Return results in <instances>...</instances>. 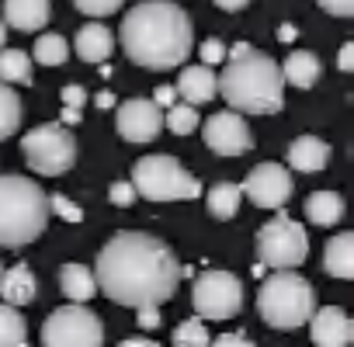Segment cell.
<instances>
[{"label":"cell","instance_id":"cell-27","mask_svg":"<svg viewBox=\"0 0 354 347\" xmlns=\"http://www.w3.org/2000/svg\"><path fill=\"white\" fill-rule=\"evenodd\" d=\"M0 347H28V330L18 309L0 302Z\"/></svg>","mask_w":354,"mask_h":347},{"label":"cell","instance_id":"cell-33","mask_svg":"<svg viewBox=\"0 0 354 347\" xmlns=\"http://www.w3.org/2000/svg\"><path fill=\"white\" fill-rule=\"evenodd\" d=\"M108 198H111V205L125 209V205H132V202H136V188H132L129 181H115V185H111V191H108Z\"/></svg>","mask_w":354,"mask_h":347},{"label":"cell","instance_id":"cell-38","mask_svg":"<svg viewBox=\"0 0 354 347\" xmlns=\"http://www.w3.org/2000/svg\"><path fill=\"white\" fill-rule=\"evenodd\" d=\"M149 101H153V104H156L160 111H167L170 104H177V91H174V87H156Z\"/></svg>","mask_w":354,"mask_h":347},{"label":"cell","instance_id":"cell-46","mask_svg":"<svg viewBox=\"0 0 354 347\" xmlns=\"http://www.w3.org/2000/svg\"><path fill=\"white\" fill-rule=\"evenodd\" d=\"M0 274H4V264H0Z\"/></svg>","mask_w":354,"mask_h":347},{"label":"cell","instance_id":"cell-45","mask_svg":"<svg viewBox=\"0 0 354 347\" xmlns=\"http://www.w3.org/2000/svg\"><path fill=\"white\" fill-rule=\"evenodd\" d=\"M4 42H8V25L0 21V49H4Z\"/></svg>","mask_w":354,"mask_h":347},{"label":"cell","instance_id":"cell-16","mask_svg":"<svg viewBox=\"0 0 354 347\" xmlns=\"http://www.w3.org/2000/svg\"><path fill=\"white\" fill-rule=\"evenodd\" d=\"M177 97H185V104L198 108V104H209L216 97V73L212 66H188L181 70V77H177Z\"/></svg>","mask_w":354,"mask_h":347},{"label":"cell","instance_id":"cell-41","mask_svg":"<svg viewBox=\"0 0 354 347\" xmlns=\"http://www.w3.org/2000/svg\"><path fill=\"white\" fill-rule=\"evenodd\" d=\"M118 347H160V344L149 340V337H129V340H122Z\"/></svg>","mask_w":354,"mask_h":347},{"label":"cell","instance_id":"cell-19","mask_svg":"<svg viewBox=\"0 0 354 347\" xmlns=\"http://www.w3.org/2000/svg\"><path fill=\"white\" fill-rule=\"evenodd\" d=\"M49 21V0H4V25L18 32H39Z\"/></svg>","mask_w":354,"mask_h":347},{"label":"cell","instance_id":"cell-37","mask_svg":"<svg viewBox=\"0 0 354 347\" xmlns=\"http://www.w3.org/2000/svg\"><path fill=\"white\" fill-rule=\"evenodd\" d=\"M139 312V326L142 330H156L163 319H160V306H142V309H136Z\"/></svg>","mask_w":354,"mask_h":347},{"label":"cell","instance_id":"cell-8","mask_svg":"<svg viewBox=\"0 0 354 347\" xmlns=\"http://www.w3.org/2000/svg\"><path fill=\"white\" fill-rule=\"evenodd\" d=\"M21 153L28 167L42 178H59L77 163V139L66 125H35L32 132L21 135Z\"/></svg>","mask_w":354,"mask_h":347},{"label":"cell","instance_id":"cell-44","mask_svg":"<svg viewBox=\"0 0 354 347\" xmlns=\"http://www.w3.org/2000/svg\"><path fill=\"white\" fill-rule=\"evenodd\" d=\"M281 39H285V42H292V39H295V28H288V25H285V28H281Z\"/></svg>","mask_w":354,"mask_h":347},{"label":"cell","instance_id":"cell-26","mask_svg":"<svg viewBox=\"0 0 354 347\" xmlns=\"http://www.w3.org/2000/svg\"><path fill=\"white\" fill-rule=\"evenodd\" d=\"M240 198H243V191H240V185H216L212 191H209V216L212 219H233L236 216V209H240Z\"/></svg>","mask_w":354,"mask_h":347},{"label":"cell","instance_id":"cell-15","mask_svg":"<svg viewBox=\"0 0 354 347\" xmlns=\"http://www.w3.org/2000/svg\"><path fill=\"white\" fill-rule=\"evenodd\" d=\"M35 292H39V281H35L28 264H15V268H8L4 274H0V299H4V306H11V309L32 306Z\"/></svg>","mask_w":354,"mask_h":347},{"label":"cell","instance_id":"cell-1","mask_svg":"<svg viewBox=\"0 0 354 347\" xmlns=\"http://www.w3.org/2000/svg\"><path fill=\"white\" fill-rule=\"evenodd\" d=\"M94 264H97L94 268L97 288L111 302L129 309L170 302L185 274L174 250L149 233H115L101 247Z\"/></svg>","mask_w":354,"mask_h":347},{"label":"cell","instance_id":"cell-11","mask_svg":"<svg viewBox=\"0 0 354 347\" xmlns=\"http://www.w3.org/2000/svg\"><path fill=\"white\" fill-rule=\"evenodd\" d=\"M292 188H295L292 174L281 163H257L243 178V185H240V191L257 209H268V212H281V205L292 198Z\"/></svg>","mask_w":354,"mask_h":347},{"label":"cell","instance_id":"cell-4","mask_svg":"<svg viewBox=\"0 0 354 347\" xmlns=\"http://www.w3.org/2000/svg\"><path fill=\"white\" fill-rule=\"evenodd\" d=\"M49 219L46 191L18 174H0V247H28Z\"/></svg>","mask_w":354,"mask_h":347},{"label":"cell","instance_id":"cell-22","mask_svg":"<svg viewBox=\"0 0 354 347\" xmlns=\"http://www.w3.org/2000/svg\"><path fill=\"white\" fill-rule=\"evenodd\" d=\"M59 288H63V295H66L70 302H77V306H87V302L97 295L94 271L84 268V264H77V261L63 264V271H59Z\"/></svg>","mask_w":354,"mask_h":347},{"label":"cell","instance_id":"cell-20","mask_svg":"<svg viewBox=\"0 0 354 347\" xmlns=\"http://www.w3.org/2000/svg\"><path fill=\"white\" fill-rule=\"evenodd\" d=\"M323 271L347 281L354 278V233H337L326 240V250H323Z\"/></svg>","mask_w":354,"mask_h":347},{"label":"cell","instance_id":"cell-18","mask_svg":"<svg viewBox=\"0 0 354 347\" xmlns=\"http://www.w3.org/2000/svg\"><path fill=\"white\" fill-rule=\"evenodd\" d=\"M330 163V146L319 135H299L288 146V167L299 174H316Z\"/></svg>","mask_w":354,"mask_h":347},{"label":"cell","instance_id":"cell-21","mask_svg":"<svg viewBox=\"0 0 354 347\" xmlns=\"http://www.w3.org/2000/svg\"><path fill=\"white\" fill-rule=\"evenodd\" d=\"M281 70V80L285 84H292V87H299V91H309L316 80H319V56L316 53H306V49H295V53H288V59L278 66Z\"/></svg>","mask_w":354,"mask_h":347},{"label":"cell","instance_id":"cell-23","mask_svg":"<svg viewBox=\"0 0 354 347\" xmlns=\"http://www.w3.org/2000/svg\"><path fill=\"white\" fill-rule=\"evenodd\" d=\"M306 219L313 226H337L344 219V198L337 191H316L306 198Z\"/></svg>","mask_w":354,"mask_h":347},{"label":"cell","instance_id":"cell-43","mask_svg":"<svg viewBox=\"0 0 354 347\" xmlns=\"http://www.w3.org/2000/svg\"><path fill=\"white\" fill-rule=\"evenodd\" d=\"M94 104H97V108H115V94H111V91H101V94L94 97Z\"/></svg>","mask_w":354,"mask_h":347},{"label":"cell","instance_id":"cell-3","mask_svg":"<svg viewBox=\"0 0 354 347\" xmlns=\"http://www.w3.org/2000/svg\"><path fill=\"white\" fill-rule=\"evenodd\" d=\"M216 91L236 115H274L285 104V80L278 63L247 42L230 49V63L219 73Z\"/></svg>","mask_w":354,"mask_h":347},{"label":"cell","instance_id":"cell-35","mask_svg":"<svg viewBox=\"0 0 354 347\" xmlns=\"http://www.w3.org/2000/svg\"><path fill=\"white\" fill-rule=\"evenodd\" d=\"M202 59H205L202 66H212V63H223V59H226V46H223L219 39H209V42L202 46Z\"/></svg>","mask_w":354,"mask_h":347},{"label":"cell","instance_id":"cell-9","mask_svg":"<svg viewBox=\"0 0 354 347\" xmlns=\"http://www.w3.org/2000/svg\"><path fill=\"white\" fill-rule=\"evenodd\" d=\"M104 326L87 306H59L42 323V347H101Z\"/></svg>","mask_w":354,"mask_h":347},{"label":"cell","instance_id":"cell-36","mask_svg":"<svg viewBox=\"0 0 354 347\" xmlns=\"http://www.w3.org/2000/svg\"><path fill=\"white\" fill-rule=\"evenodd\" d=\"M63 101H66V108L80 111V108L87 104V91H84L80 84H66V87H63Z\"/></svg>","mask_w":354,"mask_h":347},{"label":"cell","instance_id":"cell-31","mask_svg":"<svg viewBox=\"0 0 354 347\" xmlns=\"http://www.w3.org/2000/svg\"><path fill=\"white\" fill-rule=\"evenodd\" d=\"M77 4V11L80 15H91V18H108V15H115L125 0H73Z\"/></svg>","mask_w":354,"mask_h":347},{"label":"cell","instance_id":"cell-32","mask_svg":"<svg viewBox=\"0 0 354 347\" xmlns=\"http://www.w3.org/2000/svg\"><path fill=\"white\" fill-rule=\"evenodd\" d=\"M46 202H49V212L59 216V219H66V223H80V219H84V212H80L66 195H46Z\"/></svg>","mask_w":354,"mask_h":347},{"label":"cell","instance_id":"cell-5","mask_svg":"<svg viewBox=\"0 0 354 347\" xmlns=\"http://www.w3.org/2000/svg\"><path fill=\"white\" fill-rule=\"evenodd\" d=\"M257 312L274 330H299L316 312V292L299 271H271L257 292Z\"/></svg>","mask_w":354,"mask_h":347},{"label":"cell","instance_id":"cell-42","mask_svg":"<svg viewBox=\"0 0 354 347\" xmlns=\"http://www.w3.org/2000/svg\"><path fill=\"white\" fill-rule=\"evenodd\" d=\"M250 4V0H216V8H223V11H243Z\"/></svg>","mask_w":354,"mask_h":347},{"label":"cell","instance_id":"cell-17","mask_svg":"<svg viewBox=\"0 0 354 347\" xmlns=\"http://www.w3.org/2000/svg\"><path fill=\"white\" fill-rule=\"evenodd\" d=\"M73 49H77V56H80L84 63H104V59L115 53V35L108 32V25L87 21V25L77 32Z\"/></svg>","mask_w":354,"mask_h":347},{"label":"cell","instance_id":"cell-13","mask_svg":"<svg viewBox=\"0 0 354 347\" xmlns=\"http://www.w3.org/2000/svg\"><path fill=\"white\" fill-rule=\"evenodd\" d=\"M202 135H205V146L212 153H223V156H240L254 146V135H250V125L243 122V115L236 111H219L212 115L205 125H202Z\"/></svg>","mask_w":354,"mask_h":347},{"label":"cell","instance_id":"cell-10","mask_svg":"<svg viewBox=\"0 0 354 347\" xmlns=\"http://www.w3.org/2000/svg\"><path fill=\"white\" fill-rule=\"evenodd\" d=\"M192 306H195V316L198 319H233L243 306V285L236 274L230 271H202L195 288H192Z\"/></svg>","mask_w":354,"mask_h":347},{"label":"cell","instance_id":"cell-34","mask_svg":"<svg viewBox=\"0 0 354 347\" xmlns=\"http://www.w3.org/2000/svg\"><path fill=\"white\" fill-rule=\"evenodd\" d=\"M316 4L326 15H337V18H351L354 15V0H316Z\"/></svg>","mask_w":354,"mask_h":347},{"label":"cell","instance_id":"cell-14","mask_svg":"<svg viewBox=\"0 0 354 347\" xmlns=\"http://www.w3.org/2000/svg\"><path fill=\"white\" fill-rule=\"evenodd\" d=\"M309 337L316 347H351L354 326L340 306H323L309 316Z\"/></svg>","mask_w":354,"mask_h":347},{"label":"cell","instance_id":"cell-24","mask_svg":"<svg viewBox=\"0 0 354 347\" xmlns=\"http://www.w3.org/2000/svg\"><path fill=\"white\" fill-rule=\"evenodd\" d=\"M0 84H32V59L21 49H0Z\"/></svg>","mask_w":354,"mask_h":347},{"label":"cell","instance_id":"cell-2","mask_svg":"<svg viewBox=\"0 0 354 347\" xmlns=\"http://www.w3.org/2000/svg\"><path fill=\"white\" fill-rule=\"evenodd\" d=\"M118 42L136 66L174 70L188 59L195 46V28L174 0H142L122 18Z\"/></svg>","mask_w":354,"mask_h":347},{"label":"cell","instance_id":"cell-40","mask_svg":"<svg viewBox=\"0 0 354 347\" xmlns=\"http://www.w3.org/2000/svg\"><path fill=\"white\" fill-rule=\"evenodd\" d=\"M337 70H340V73H351V70H354V42H344V46H340Z\"/></svg>","mask_w":354,"mask_h":347},{"label":"cell","instance_id":"cell-39","mask_svg":"<svg viewBox=\"0 0 354 347\" xmlns=\"http://www.w3.org/2000/svg\"><path fill=\"white\" fill-rule=\"evenodd\" d=\"M209 347H254V340L243 337V333H223V337H216V344H209Z\"/></svg>","mask_w":354,"mask_h":347},{"label":"cell","instance_id":"cell-30","mask_svg":"<svg viewBox=\"0 0 354 347\" xmlns=\"http://www.w3.org/2000/svg\"><path fill=\"white\" fill-rule=\"evenodd\" d=\"M209 344H212V337H209L205 319H185L174 330V347H209Z\"/></svg>","mask_w":354,"mask_h":347},{"label":"cell","instance_id":"cell-12","mask_svg":"<svg viewBox=\"0 0 354 347\" xmlns=\"http://www.w3.org/2000/svg\"><path fill=\"white\" fill-rule=\"evenodd\" d=\"M115 125H118V135L125 142H153L163 129V111L149 97H132V101L118 104Z\"/></svg>","mask_w":354,"mask_h":347},{"label":"cell","instance_id":"cell-6","mask_svg":"<svg viewBox=\"0 0 354 347\" xmlns=\"http://www.w3.org/2000/svg\"><path fill=\"white\" fill-rule=\"evenodd\" d=\"M129 185L146 202H185L202 195V181L188 174L174 156H142L132 167Z\"/></svg>","mask_w":354,"mask_h":347},{"label":"cell","instance_id":"cell-28","mask_svg":"<svg viewBox=\"0 0 354 347\" xmlns=\"http://www.w3.org/2000/svg\"><path fill=\"white\" fill-rule=\"evenodd\" d=\"M70 59V42L56 32H46L35 39V63L42 66H63Z\"/></svg>","mask_w":354,"mask_h":347},{"label":"cell","instance_id":"cell-29","mask_svg":"<svg viewBox=\"0 0 354 347\" xmlns=\"http://www.w3.org/2000/svg\"><path fill=\"white\" fill-rule=\"evenodd\" d=\"M163 125H167L174 135H192V132L198 129V108H192V104H185V101H177V104L167 108Z\"/></svg>","mask_w":354,"mask_h":347},{"label":"cell","instance_id":"cell-25","mask_svg":"<svg viewBox=\"0 0 354 347\" xmlns=\"http://www.w3.org/2000/svg\"><path fill=\"white\" fill-rule=\"evenodd\" d=\"M21 118H25L21 97L15 94V87L0 84V142H4V139H11V135L21 129Z\"/></svg>","mask_w":354,"mask_h":347},{"label":"cell","instance_id":"cell-7","mask_svg":"<svg viewBox=\"0 0 354 347\" xmlns=\"http://www.w3.org/2000/svg\"><path fill=\"white\" fill-rule=\"evenodd\" d=\"M257 257H261V268H271V271H295L299 264H306L309 257V236L306 229L274 212L261 229H257Z\"/></svg>","mask_w":354,"mask_h":347}]
</instances>
